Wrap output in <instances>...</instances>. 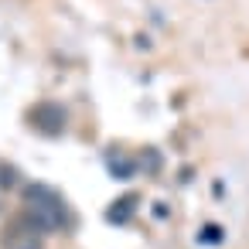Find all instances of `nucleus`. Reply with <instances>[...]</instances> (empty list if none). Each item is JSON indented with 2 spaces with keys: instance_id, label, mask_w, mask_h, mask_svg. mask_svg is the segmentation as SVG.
<instances>
[{
  "instance_id": "423d86ee",
  "label": "nucleus",
  "mask_w": 249,
  "mask_h": 249,
  "mask_svg": "<svg viewBox=\"0 0 249 249\" xmlns=\"http://www.w3.org/2000/svg\"><path fill=\"white\" fill-rule=\"evenodd\" d=\"M0 184H4V188L14 184V171H11V167H0Z\"/></svg>"
},
{
  "instance_id": "f03ea898",
  "label": "nucleus",
  "mask_w": 249,
  "mask_h": 249,
  "mask_svg": "<svg viewBox=\"0 0 249 249\" xmlns=\"http://www.w3.org/2000/svg\"><path fill=\"white\" fill-rule=\"evenodd\" d=\"M28 120H31L41 133H62V126H65V109H62V106H52V103H41V106L31 109Z\"/></svg>"
},
{
  "instance_id": "f257e3e1",
  "label": "nucleus",
  "mask_w": 249,
  "mask_h": 249,
  "mask_svg": "<svg viewBox=\"0 0 249 249\" xmlns=\"http://www.w3.org/2000/svg\"><path fill=\"white\" fill-rule=\"evenodd\" d=\"M24 198H28V222L38 232H52V229L69 225V212H65V201L58 198V191H52L45 184H31L24 191Z\"/></svg>"
},
{
  "instance_id": "20e7f679",
  "label": "nucleus",
  "mask_w": 249,
  "mask_h": 249,
  "mask_svg": "<svg viewBox=\"0 0 249 249\" xmlns=\"http://www.w3.org/2000/svg\"><path fill=\"white\" fill-rule=\"evenodd\" d=\"M113 171H116V178H130L133 164H130V160H120V157H113Z\"/></svg>"
},
{
  "instance_id": "7ed1b4c3",
  "label": "nucleus",
  "mask_w": 249,
  "mask_h": 249,
  "mask_svg": "<svg viewBox=\"0 0 249 249\" xmlns=\"http://www.w3.org/2000/svg\"><path fill=\"white\" fill-rule=\"evenodd\" d=\"M133 201H137V198H120V205L109 212V218H113V222H123V218H126V212L133 208Z\"/></svg>"
},
{
  "instance_id": "39448f33",
  "label": "nucleus",
  "mask_w": 249,
  "mask_h": 249,
  "mask_svg": "<svg viewBox=\"0 0 249 249\" xmlns=\"http://www.w3.org/2000/svg\"><path fill=\"white\" fill-rule=\"evenodd\" d=\"M201 239H205V242H215V239L222 242V229H218V225H208V232H205Z\"/></svg>"
}]
</instances>
